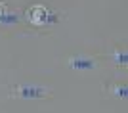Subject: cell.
Returning <instances> with one entry per match:
<instances>
[{"label":"cell","instance_id":"6da1fadb","mask_svg":"<svg viewBox=\"0 0 128 113\" xmlns=\"http://www.w3.org/2000/svg\"><path fill=\"white\" fill-rule=\"evenodd\" d=\"M29 21L32 23V25H46V21H48V10L44 8V6L36 4L32 6L31 10H29Z\"/></svg>","mask_w":128,"mask_h":113},{"label":"cell","instance_id":"7a4b0ae2","mask_svg":"<svg viewBox=\"0 0 128 113\" xmlns=\"http://www.w3.org/2000/svg\"><path fill=\"white\" fill-rule=\"evenodd\" d=\"M2 14H4V4H0V17H2Z\"/></svg>","mask_w":128,"mask_h":113}]
</instances>
